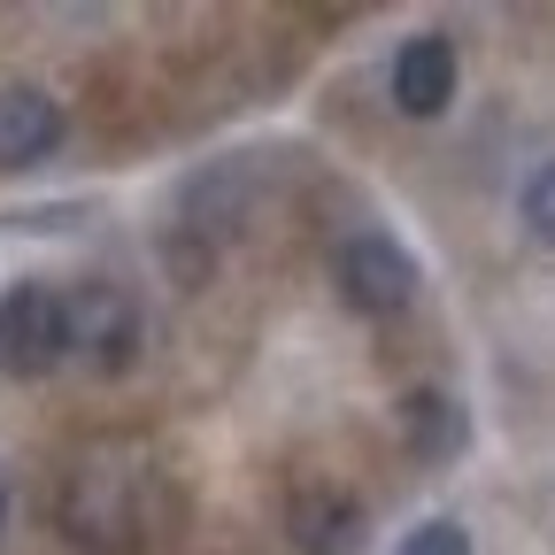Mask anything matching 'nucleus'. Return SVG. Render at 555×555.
Here are the masks:
<instances>
[{
	"mask_svg": "<svg viewBox=\"0 0 555 555\" xmlns=\"http://www.w3.org/2000/svg\"><path fill=\"white\" fill-rule=\"evenodd\" d=\"M332 286L356 317H401L416 301V255L393 232H356L332 255Z\"/></svg>",
	"mask_w": 555,
	"mask_h": 555,
	"instance_id": "f257e3e1",
	"label": "nucleus"
},
{
	"mask_svg": "<svg viewBox=\"0 0 555 555\" xmlns=\"http://www.w3.org/2000/svg\"><path fill=\"white\" fill-rule=\"evenodd\" d=\"M393 425H401V448L416 463H455L470 448V409L440 386H409L401 409H393Z\"/></svg>",
	"mask_w": 555,
	"mask_h": 555,
	"instance_id": "20e7f679",
	"label": "nucleus"
},
{
	"mask_svg": "<svg viewBox=\"0 0 555 555\" xmlns=\"http://www.w3.org/2000/svg\"><path fill=\"white\" fill-rule=\"evenodd\" d=\"M393 555H470V532H463L455 517H425L416 532H401Z\"/></svg>",
	"mask_w": 555,
	"mask_h": 555,
	"instance_id": "1a4fd4ad",
	"label": "nucleus"
},
{
	"mask_svg": "<svg viewBox=\"0 0 555 555\" xmlns=\"http://www.w3.org/2000/svg\"><path fill=\"white\" fill-rule=\"evenodd\" d=\"M448 101H455V39H440V31L401 39V54H393V108L401 116H440Z\"/></svg>",
	"mask_w": 555,
	"mask_h": 555,
	"instance_id": "39448f33",
	"label": "nucleus"
},
{
	"mask_svg": "<svg viewBox=\"0 0 555 555\" xmlns=\"http://www.w3.org/2000/svg\"><path fill=\"white\" fill-rule=\"evenodd\" d=\"M69 356L62 347V294L24 278V286L0 294V371L9 378H47Z\"/></svg>",
	"mask_w": 555,
	"mask_h": 555,
	"instance_id": "f03ea898",
	"label": "nucleus"
},
{
	"mask_svg": "<svg viewBox=\"0 0 555 555\" xmlns=\"http://www.w3.org/2000/svg\"><path fill=\"white\" fill-rule=\"evenodd\" d=\"M517 208H525V232L540 240V247H555V155L525 178V193H517Z\"/></svg>",
	"mask_w": 555,
	"mask_h": 555,
	"instance_id": "6e6552de",
	"label": "nucleus"
},
{
	"mask_svg": "<svg viewBox=\"0 0 555 555\" xmlns=\"http://www.w3.org/2000/svg\"><path fill=\"white\" fill-rule=\"evenodd\" d=\"M294 540L309 555H356L363 547V509L339 486H301L294 494Z\"/></svg>",
	"mask_w": 555,
	"mask_h": 555,
	"instance_id": "0eeeda50",
	"label": "nucleus"
},
{
	"mask_svg": "<svg viewBox=\"0 0 555 555\" xmlns=\"http://www.w3.org/2000/svg\"><path fill=\"white\" fill-rule=\"evenodd\" d=\"M62 347H78V356H93L101 371H124L131 347H139V309L124 286H78L62 294Z\"/></svg>",
	"mask_w": 555,
	"mask_h": 555,
	"instance_id": "7ed1b4c3",
	"label": "nucleus"
},
{
	"mask_svg": "<svg viewBox=\"0 0 555 555\" xmlns=\"http://www.w3.org/2000/svg\"><path fill=\"white\" fill-rule=\"evenodd\" d=\"M0 532H9V470H0Z\"/></svg>",
	"mask_w": 555,
	"mask_h": 555,
	"instance_id": "9d476101",
	"label": "nucleus"
},
{
	"mask_svg": "<svg viewBox=\"0 0 555 555\" xmlns=\"http://www.w3.org/2000/svg\"><path fill=\"white\" fill-rule=\"evenodd\" d=\"M62 147V108L39 86H0V170H31Z\"/></svg>",
	"mask_w": 555,
	"mask_h": 555,
	"instance_id": "423d86ee",
	"label": "nucleus"
}]
</instances>
